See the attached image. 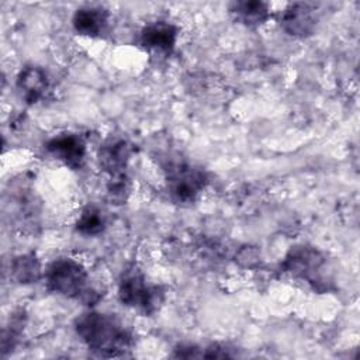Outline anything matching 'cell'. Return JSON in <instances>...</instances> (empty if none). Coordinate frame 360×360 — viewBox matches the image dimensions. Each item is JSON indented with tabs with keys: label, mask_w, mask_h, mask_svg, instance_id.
Returning <instances> with one entry per match:
<instances>
[{
	"label": "cell",
	"mask_w": 360,
	"mask_h": 360,
	"mask_svg": "<svg viewBox=\"0 0 360 360\" xmlns=\"http://www.w3.org/2000/svg\"><path fill=\"white\" fill-rule=\"evenodd\" d=\"M46 288L58 295L93 304L98 294L90 285V277L84 266L72 257H58L44 271Z\"/></svg>",
	"instance_id": "cell-2"
},
{
	"label": "cell",
	"mask_w": 360,
	"mask_h": 360,
	"mask_svg": "<svg viewBox=\"0 0 360 360\" xmlns=\"http://www.w3.org/2000/svg\"><path fill=\"white\" fill-rule=\"evenodd\" d=\"M179 30L169 21L158 20L146 24L139 34V44L146 51L170 55L176 46Z\"/></svg>",
	"instance_id": "cell-8"
},
{
	"label": "cell",
	"mask_w": 360,
	"mask_h": 360,
	"mask_svg": "<svg viewBox=\"0 0 360 360\" xmlns=\"http://www.w3.org/2000/svg\"><path fill=\"white\" fill-rule=\"evenodd\" d=\"M24 323H25V316H22V312L13 315L10 318V323L7 325V328L3 332V339H1L3 352L15 346L17 340L20 339V336L22 333Z\"/></svg>",
	"instance_id": "cell-16"
},
{
	"label": "cell",
	"mask_w": 360,
	"mask_h": 360,
	"mask_svg": "<svg viewBox=\"0 0 360 360\" xmlns=\"http://www.w3.org/2000/svg\"><path fill=\"white\" fill-rule=\"evenodd\" d=\"M105 226L107 221L103 211L94 205L84 207L75 224L76 232L83 236H97L104 232Z\"/></svg>",
	"instance_id": "cell-14"
},
{
	"label": "cell",
	"mask_w": 360,
	"mask_h": 360,
	"mask_svg": "<svg viewBox=\"0 0 360 360\" xmlns=\"http://www.w3.org/2000/svg\"><path fill=\"white\" fill-rule=\"evenodd\" d=\"M229 13L239 24L245 27H260L270 18V7L259 0H240L229 4Z\"/></svg>",
	"instance_id": "cell-12"
},
{
	"label": "cell",
	"mask_w": 360,
	"mask_h": 360,
	"mask_svg": "<svg viewBox=\"0 0 360 360\" xmlns=\"http://www.w3.org/2000/svg\"><path fill=\"white\" fill-rule=\"evenodd\" d=\"M280 25L291 37L305 38L315 31L316 13L309 3L288 4L280 13Z\"/></svg>",
	"instance_id": "cell-9"
},
{
	"label": "cell",
	"mask_w": 360,
	"mask_h": 360,
	"mask_svg": "<svg viewBox=\"0 0 360 360\" xmlns=\"http://www.w3.org/2000/svg\"><path fill=\"white\" fill-rule=\"evenodd\" d=\"M11 276L20 284H32L44 276L42 266L34 253H24L11 262Z\"/></svg>",
	"instance_id": "cell-13"
},
{
	"label": "cell",
	"mask_w": 360,
	"mask_h": 360,
	"mask_svg": "<svg viewBox=\"0 0 360 360\" xmlns=\"http://www.w3.org/2000/svg\"><path fill=\"white\" fill-rule=\"evenodd\" d=\"M129 190H131V181L127 173L120 176H111L107 183V195L111 204L125 202L129 195Z\"/></svg>",
	"instance_id": "cell-15"
},
{
	"label": "cell",
	"mask_w": 360,
	"mask_h": 360,
	"mask_svg": "<svg viewBox=\"0 0 360 360\" xmlns=\"http://www.w3.org/2000/svg\"><path fill=\"white\" fill-rule=\"evenodd\" d=\"M110 14L98 6H84L75 11L72 17L73 30L83 37L100 38L108 28Z\"/></svg>",
	"instance_id": "cell-11"
},
{
	"label": "cell",
	"mask_w": 360,
	"mask_h": 360,
	"mask_svg": "<svg viewBox=\"0 0 360 360\" xmlns=\"http://www.w3.org/2000/svg\"><path fill=\"white\" fill-rule=\"evenodd\" d=\"M326 266L325 255L309 245H297L285 255L281 269L295 278L307 280L314 285H321L322 270Z\"/></svg>",
	"instance_id": "cell-5"
},
{
	"label": "cell",
	"mask_w": 360,
	"mask_h": 360,
	"mask_svg": "<svg viewBox=\"0 0 360 360\" xmlns=\"http://www.w3.org/2000/svg\"><path fill=\"white\" fill-rule=\"evenodd\" d=\"M17 89L28 104H37L49 93V77L41 66L27 65L17 76Z\"/></svg>",
	"instance_id": "cell-10"
},
{
	"label": "cell",
	"mask_w": 360,
	"mask_h": 360,
	"mask_svg": "<svg viewBox=\"0 0 360 360\" xmlns=\"http://www.w3.org/2000/svg\"><path fill=\"white\" fill-rule=\"evenodd\" d=\"M165 172L169 197L177 204L194 202L208 183L205 170L194 163L183 160L170 162Z\"/></svg>",
	"instance_id": "cell-4"
},
{
	"label": "cell",
	"mask_w": 360,
	"mask_h": 360,
	"mask_svg": "<svg viewBox=\"0 0 360 360\" xmlns=\"http://www.w3.org/2000/svg\"><path fill=\"white\" fill-rule=\"evenodd\" d=\"M134 153L132 145L122 136L107 138L98 150V162L104 172L111 176L125 174L131 156Z\"/></svg>",
	"instance_id": "cell-7"
},
{
	"label": "cell",
	"mask_w": 360,
	"mask_h": 360,
	"mask_svg": "<svg viewBox=\"0 0 360 360\" xmlns=\"http://www.w3.org/2000/svg\"><path fill=\"white\" fill-rule=\"evenodd\" d=\"M45 150L56 160L72 170L82 169L86 162L87 148L84 139L72 132H65L52 136L45 142Z\"/></svg>",
	"instance_id": "cell-6"
},
{
	"label": "cell",
	"mask_w": 360,
	"mask_h": 360,
	"mask_svg": "<svg viewBox=\"0 0 360 360\" xmlns=\"http://www.w3.org/2000/svg\"><path fill=\"white\" fill-rule=\"evenodd\" d=\"M118 300L142 315H153L165 301V291L162 287L148 283L146 276L134 266L124 270L120 277Z\"/></svg>",
	"instance_id": "cell-3"
},
{
	"label": "cell",
	"mask_w": 360,
	"mask_h": 360,
	"mask_svg": "<svg viewBox=\"0 0 360 360\" xmlns=\"http://www.w3.org/2000/svg\"><path fill=\"white\" fill-rule=\"evenodd\" d=\"M75 332L98 357H121L134 346L131 330L114 315L86 311L75 319Z\"/></svg>",
	"instance_id": "cell-1"
}]
</instances>
